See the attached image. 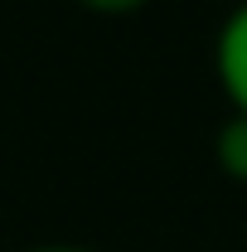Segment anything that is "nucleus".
<instances>
[{
	"mask_svg": "<svg viewBox=\"0 0 247 252\" xmlns=\"http://www.w3.org/2000/svg\"><path fill=\"white\" fill-rule=\"evenodd\" d=\"M214 160L228 180L247 185V117L243 112H228V122L218 126L214 136Z\"/></svg>",
	"mask_w": 247,
	"mask_h": 252,
	"instance_id": "nucleus-2",
	"label": "nucleus"
},
{
	"mask_svg": "<svg viewBox=\"0 0 247 252\" xmlns=\"http://www.w3.org/2000/svg\"><path fill=\"white\" fill-rule=\"evenodd\" d=\"M78 10H88V15H107V20H122V15H136V10H146L151 0H73Z\"/></svg>",
	"mask_w": 247,
	"mask_h": 252,
	"instance_id": "nucleus-3",
	"label": "nucleus"
},
{
	"mask_svg": "<svg viewBox=\"0 0 247 252\" xmlns=\"http://www.w3.org/2000/svg\"><path fill=\"white\" fill-rule=\"evenodd\" d=\"M25 252H93L83 243H39V248H25Z\"/></svg>",
	"mask_w": 247,
	"mask_h": 252,
	"instance_id": "nucleus-4",
	"label": "nucleus"
},
{
	"mask_svg": "<svg viewBox=\"0 0 247 252\" xmlns=\"http://www.w3.org/2000/svg\"><path fill=\"white\" fill-rule=\"evenodd\" d=\"M214 73L233 112L247 117V0H238L214 34Z\"/></svg>",
	"mask_w": 247,
	"mask_h": 252,
	"instance_id": "nucleus-1",
	"label": "nucleus"
}]
</instances>
